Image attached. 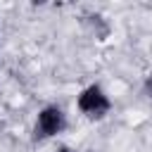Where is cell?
<instances>
[{"label":"cell","mask_w":152,"mask_h":152,"mask_svg":"<svg viewBox=\"0 0 152 152\" xmlns=\"http://www.w3.org/2000/svg\"><path fill=\"white\" fill-rule=\"evenodd\" d=\"M147 90H152V78H150V81H147Z\"/></svg>","instance_id":"3957f363"},{"label":"cell","mask_w":152,"mask_h":152,"mask_svg":"<svg viewBox=\"0 0 152 152\" xmlns=\"http://www.w3.org/2000/svg\"><path fill=\"white\" fill-rule=\"evenodd\" d=\"M64 126H66V116H64V112H62L57 104H48V107H43L40 114H38L33 138H36V140L52 138V135H57L59 131H64Z\"/></svg>","instance_id":"6da1fadb"},{"label":"cell","mask_w":152,"mask_h":152,"mask_svg":"<svg viewBox=\"0 0 152 152\" xmlns=\"http://www.w3.org/2000/svg\"><path fill=\"white\" fill-rule=\"evenodd\" d=\"M109 107H112V102H109V97L104 95V90H102L97 83L88 86V88L78 95V109H81L83 114L93 116V119L104 116V114L109 112Z\"/></svg>","instance_id":"7a4b0ae2"},{"label":"cell","mask_w":152,"mask_h":152,"mask_svg":"<svg viewBox=\"0 0 152 152\" xmlns=\"http://www.w3.org/2000/svg\"><path fill=\"white\" fill-rule=\"evenodd\" d=\"M59 152H69V147H62V150H59Z\"/></svg>","instance_id":"277c9868"}]
</instances>
